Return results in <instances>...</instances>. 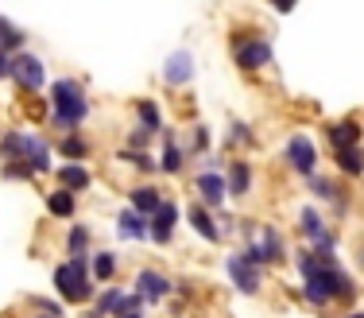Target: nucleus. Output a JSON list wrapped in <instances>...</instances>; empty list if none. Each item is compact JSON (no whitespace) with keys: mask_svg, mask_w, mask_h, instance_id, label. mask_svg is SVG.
Here are the masks:
<instances>
[{"mask_svg":"<svg viewBox=\"0 0 364 318\" xmlns=\"http://www.w3.org/2000/svg\"><path fill=\"white\" fill-rule=\"evenodd\" d=\"M291 264L294 272H299L302 287V303L314 307V311H353L360 299V283L349 276V272L341 268V260L337 256H318L314 248H294L291 253Z\"/></svg>","mask_w":364,"mask_h":318,"instance_id":"1","label":"nucleus"},{"mask_svg":"<svg viewBox=\"0 0 364 318\" xmlns=\"http://www.w3.org/2000/svg\"><path fill=\"white\" fill-rule=\"evenodd\" d=\"M90 113H93L90 90L77 78H55L47 85V128L55 136L77 132L90 120Z\"/></svg>","mask_w":364,"mask_h":318,"instance_id":"2","label":"nucleus"},{"mask_svg":"<svg viewBox=\"0 0 364 318\" xmlns=\"http://www.w3.org/2000/svg\"><path fill=\"white\" fill-rule=\"evenodd\" d=\"M50 283H55L58 299L66 307H90L97 295V280L90 272V256H66L50 268Z\"/></svg>","mask_w":364,"mask_h":318,"instance_id":"3","label":"nucleus"},{"mask_svg":"<svg viewBox=\"0 0 364 318\" xmlns=\"http://www.w3.org/2000/svg\"><path fill=\"white\" fill-rule=\"evenodd\" d=\"M229 58L240 74H259L275 63L272 39L264 36L259 28H232L229 36Z\"/></svg>","mask_w":364,"mask_h":318,"instance_id":"4","label":"nucleus"},{"mask_svg":"<svg viewBox=\"0 0 364 318\" xmlns=\"http://www.w3.org/2000/svg\"><path fill=\"white\" fill-rule=\"evenodd\" d=\"M240 256H245L248 264H256V268H283V264H291V248H287V237H283V229L275 226H259V237L252 245L240 248Z\"/></svg>","mask_w":364,"mask_h":318,"instance_id":"5","label":"nucleus"},{"mask_svg":"<svg viewBox=\"0 0 364 318\" xmlns=\"http://www.w3.org/2000/svg\"><path fill=\"white\" fill-rule=\"evenodd\" d=\"M16 90L23 93V97H39V90H47V66H43L39 55H31V51H20V55H12V78Z\"/></svg>","mask_w":364,"mask_h":318,"instance_id":"6","label":"nucleus"},{"mask_svg":"<svg viewBox=\"0 0 364 318\" xmlns=\"http://www.w3.org/2000/svg\"><path fill=\"white\" fill-rule=\"evenodd\" d=\"M283 163H287V171L299 179L314 175L318 171V144L310 140L306 132H291L287 144H283Z\"/></svg>","mask_w":364,"mask_h":318,"instance_id":"7","label":"nucleus"},{"mask_svg":"<svg viewBox=\"0 0 364 318\" xmlns=\"http://www.w3.org/2000/svg\"><path fill=\"white\" fill-rule=\"evenodd\" d=\"M132 291H136V295H144L147 307H159V303H167V299L175 295V280H171L163 268H151V264H144V268H136Z\"/></svg>","mask_w":364,"mask_h":318,"instance_id":"8","label":"nucleus"},{"mask_svg":"<svg viewBox=\"0 0 364 318\" xmlns=\"http://www.w3.org/2000/svg\"><path fill=\"white\" fill-rule=\"evenodd\" d=\"M190 186H194V198L205 206V210L221 213L225 202H229V186H225V171H194V179H190Z\"/></svg>","mask_w":364,"mask_h":318,"instance_id":"9","label":"nucleus"},{"mask_svg":"<svg viewBox=\"0 0 364 318\" xmlns=\"http://www.w3.org/2000/svg\"><path fill=\"white\" fill-rule=\"evenodd\" d=\"M225 276H229L232 287H237L240 295H248V299H256L259 291H264V268L248 264L245 256H240V248H237V253L225 256Z\"/></svg>","mask_w":364,"mask_h":318,"instance_id":"10","label":"nucleus"},{"mask_svg":"<svg viewBox=\"0 0 364 318\" xmlns=\"http://www.w3.org/2000/svg\"><path fill=\"white\" fill-rule=\"evenodd\" d=\"M178 218H182V206L175 198H167L159 206V210L147 218V240L151 245H159V248H167V245H175V233H178Z\"/></svg>","mask_w":364,"mask_h":318,"instance_id":"11","label":"nucleus"},{"mask_svg":"<svg viewBox=\"0 0 364 318\" xmlns=\"http://www.w3.org/2000/svg\"><path fill=\"white\" fill-rule=\"evenodd\" d=\"M225 186H229V198H252V191H256V167H252V159H245V156H232L229 163H225Z\"/></svg>","mask_w":364,"mask_h":318,"instance_id":"12","label":"nucleus"},{"mask_svg":"<svg viewBox=\"0 0 364 318\" xmlns=\"http://www.w3.org/2000/svg\"><path fill=\"white\" fill-rule=\"evenodd\" d=\"M159 171L163 175H186L190 171V156H186V148H182L178 132H171V128L159 132Z\"/></svg>","mask_w":364,"mask_h":318,"instance_id":"13","label":"nucleus"},{"mask_svg":"<svg viewBox=\"0 0 364 318\" xmlns=\"http://www.w3.org/2000/svg\"><path fill=\"white\" fill-rule=\"evenodd\" d=\"M186 221H190V229H194L205 245H221V240L229 237V233H225V226H221V218L213 210H205L202 202H190L186 206Z\"/></svg>","mask_w":364,"mask_h":318,"instance_id":"14","label":"nucleus"},{"mask_svg":"<svg viewBox=\"0 0 364 318\" xmlns=\"http://www.w3.org/2000/svg\"><path fill=\"white\" fill-rule=\"evenodd\" d=\"M50 148L58 152V159H63V163H90L93 152H97V144H93L82 128H77V132L55 136V140H50Z\"/></svg>","mask_w":364,"mask_h":318,"instance_id":"15","label":"nucleus"},{"mask_svg":"<svg viewBox=\"0 0 364 318\" xmlns=\"http://www.w3.org/2000/svg\"><path fill=\"white\" fill-rule=\"evenodd\" d=\"M326 144H329V152L357 148V144H364V124H360L357 117H341V120H333V124H326Z\"/></svg>","mask_w":364,"mask_h":318,"instance_id":"16","label":"nucleus"},{"mask_svg":"<svg viewBox=\"0 0 364 318\" xmlns=\"http://www.w3.org/2000/svg\"><path fill=\"white\" fill-rule=\"evenodd\" d=\"M163 202H167V191H163L159 183H151V179H140V183L128 191V206H132L136 213H144V218H151Z\"/></svg>","mask_w":364,"mask_h":318,"instance_id":"17","label":"nucleus"},{"mask_svg":"<svg viewBox=\"0 0 364 318\" xmlns=\"http://www.w3.org/2000/svg\"><path fill=\"white\" fill-rule=\"evenodd\" d=\"M55 186H63V191H70V194H85V191H93V171L85 167V163H58Z\"/></svg>","mask_w":364,"mask_h":318,"instance_id":"18","label":"nucleus"},{"mask_svg":"<svg viewBox=\"0 0 364 318\" xmlns=\"http://www.w3.org/2000/svg\"><path fill=\"white\" fill-rule=\"evenodd\" d=\"M163 82L171 90H182V85L194 82V55L190 51H171V58L163 63Z\"/></svg>","mask_w":364,"mask_h":318,"instance_id":"19","label":"nucleus"},{"mask_svg":"<svg viewBox=\"0 0 364 318\" xmlns=\"http://www.w3.org/2000/svg\"><path fill=\"white\" fill-rule=\"evenodd\" d=\"M90 272H93V280H97V287L117 283V276H120V256L112 253V248H93V253H90Z\"/></svg>","mask_w":364,"mask_h":318,"instance_id":"20","label":"nucleus"},{"mask_svg":"<svg viewBox=\"0 0 364 318\" xmlns=\"http://www.w3.org/2000/svg\"><path fill=\"white\" fill-rule=\"evenodd\" d=\"M302 183H306V194H310V198H318V202H326V206L345 191L341 175H326V171H314V175H306Z\"/></svg>","mask_w":364,"mask_h":318,"instance_id":"21","label":"nucleus"},{"mask_svg":"<svg viewBox=\"0 0 364 318\" xmlns=\"http://www.w3.org/2000/svg\"><path fill=\"white\" fill-rule=\"evenodd\" d=\"M43 206H47L50 218H58V221H74V213H77V194L63 191V186H50V191L43 194Z\"/></svg>","mask_w":364,"mask_h":318,"instance_id":"22","label":"nucleus"},{"mask_svg":"<svg viewBox=\"0 0 364 318\" xmlns=\"http://www.w3.org/2000/svg\"><path fill=\"white\" fill-rule=\"evenodd\" d=\"M117 237L144 245V240H147V218H144V213H136L132 206H128V210H120L117 213Z\"/></svg>","mask_w":364,"mask_h":318,"instance_id":"23","label":"nucleus"},{"mask_svg":"<svg viewBox=\"0 0 364 318\" xmlns=\"http://www.w3.org/2000/svg\"><path fill=\"white\" fill-rule=\"evenodd\" d=\"M256 144H259L256 128L248 124V120H237V117H232L229 128H225V148H221V152H240V148H256Z\"/></svg>","mask_w":364,"mask_h":318,"instance_id":"24","label":"nucleus"},{"mask_svg":"<svg viewBox=\"0 0 364 318\" xmlns=\"http://www.w3.org/2000/svg\"><path fill=\"white\" fill-rule=\"evenodd\" d=\"M132 113H136V124L147 128V132H155V136L167 128V124H163V109H159V101H155V97H136L132 101Z\"/></svg>","mask_w":364,"mask_h":318,"instance_id":"25","label":"nucleus"},{"mask_svg":"<svg viewBox=\"0 0 364 318\" xmlns=\"http://www.w3.org/2000/svg\"><path fill=\"white\" fill-rule=\"evenodd\" d=\"M294 226H299V233H302V240H306V245H314V240L322 237L326 229H333V226H329V221L322 218V210H318V206H302V210H299V221H294Z\"/></svg>","mask_w":364,"mask_h":318,"instance_id":"26","label":"nucleus"},{"mask_svg":"<svg viewBox=\"0 0 364 318\" xmlns=\"http://www.w3.org/2000/svg\"><path fill=\"white\" fill-rule=\"evenodd\" d=\"M63 253H66V256H90V253H93V229L82 226V221H74V226L66 229Z\"/></svg>","mask_w":364,"mask_h":318,"instance_id":"27","label":"nucleus"},{"mask_svg":"<svg viewBox=\"0 0 364 318\" xmlns=\"http://www.w3.org/2000/svg\"><path fill=\"white\" fill-rule=\"evenodd\" d=\"M23 311H28V318H66V303L50 295H28Z\"/></svg>","mask_w":364,"mask_h":318,"instance_id":"28","label":"nucleus"},{"mask_svg":"<svg viewBox=\"0 0 364 318\" xmlns=\"http://www.w3.org/2000/svg\"><path fill=\"white\" fill-rule=\"evenodd\" d=\"M333 163H337V175L341 179H360L364 175V144L345 148V152H333Z\"/></svg>","mask_w":364,"mask_h":318,"instance_id":"29","label":"nucleus"},{"mask_svg":"<svg viewBox=\"0 0 364 318\" xmlns=\"http://www.w3.org/2000/svg\"><path fill=\"white\" fill-rule=\"evenodd\" d=\"M178 136H182V148H186L190 163L210 156V144H213V140H210V128H205V124H194L190 132H178Z\"/></svg>","mask_w":364,"mask_h":318,"instance_id":"30","label":"nucleus"},{"mask_svg":"<svg viewBox=\"0 0 364 318\" xmlns=\"http://www.w3.org/2000/svg\"><path fill=\"white\" fill-rule=\"evenodd\" d=\"M0 51H8V55L28 51V31H23L20 23H12L8 16H0Z\"/></svg>","mask_w":364,"mask_h":318,"instance_id":"31","label":"nucleus"},{"mask_svg":"<svg viewBox=\"0 0 364 318\" xmlns=\"http://www.w3.org/2000/svg\"><path fill=\"white\" fill-rule=\"evenodd\" d=\"M23 152H28V132H23V128H8V132H0V163L23 159Z\"/></svg>","mask_w":364,"mask_h":318,"instance_id":"32","label":"nucleus"},{"mask_svg":"<svg viewBox=\"0 0 364 318\" xmlns=\"http://www.w3.org/2000/svg\"><path fill=\"white\" fill-rule=\"evenodd\" d=\"M159 140L155 132H147V128H140V124H132L128 128V136L120 140V148H128V152H151V144Z\"/></svg>","mask_w":364,"mask_h":318,"instance_id":"33","label":"nucleus"},{"mask_svg":"<svg viewBox=\"0 0 364 318\" xmlns=\"http://www.w3.org/2000/svg\"><path fill=\"white\" fill-rule=\"evenodd\" d=\"M132 314H147V303L144 295H136V291H124L117 303V311H112V318H132Z\"/></svg>","mask_w":364,"mask_h":318,"instance_id":"34","label":"nucleus"},{"mask_svg":"<svg viewBox=\"0 0 364 318\" xmlns=\"http://www.w3.org/2000/svg\"><path fill=\"white\" fill-rule=\"evenodd\" d=\"M0 179H4V183H36V175H31V167L23 159L0 163Z\"/></svg>","mask_w":364,"mask_h":318,"instance_id":"35","label":"nucleus"},{"mask_svg":"<svg viewBox=\"0 0 364 318\" xmlns=\"http://www.w3.org/2000/svg\"><path fill=\"white\" fill-rule=\"evenodd\" d=\"M8 78H12V55L0 51V82H8Z\"/></svg>","mask_w":364,"mask_h":318,"instance_id":"36","label":"nucleus"},{"mask_svg":"<svg viewBox=\"0 0 364 318\" xmlns=\"http://www.w3.org/2000/svg\"><path fill=\"white\" fill-rule=\"evenodd\" d=\"M267 4H272L279 16H287V12H294V4H299V0H267Z\"/></svg>","mask_w":364,"mask_h":318,"instance_id":"37","label":"nucleus"},{"mask_svg":"<svg viewBox=\"0 0 364 318\" xmlns=\"http://www.w3.org/2000/svg\"><path fill=\"white\" fill-rule=\"evenodd\" d=\"M337 318H364V307H353V311H341Z\"/></svg>","mask_w":364,"mask_h":318,"instance_id":"38","label":"nucleus"},{"mask_svg":"<svg viewBox=\"0 0 364 318\" xmlns=\"http://www.w3.org/2000/svg\"><path fill=\"white\" fill-rule=\"evenodd\" d=\"M357 268L364 272V240H360V248H357Z\"/></svg>","mask_w":364,"mask_h":318,"instance_id":"39","label":"nucleus"},{"mask_svg":"<svg viewBox=\"0 0 364 318\" xmlns=\"http://www.w3.org/2000/svg\"><path fill=\"white\" fill-rule=\"evenodd\" d=\"M132 318H147V314H132Z\"/></svg>","mask_w":364,"mask_h":318,"instance_id":"40","label":"nucleus"}]
</instances>
